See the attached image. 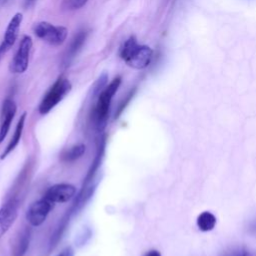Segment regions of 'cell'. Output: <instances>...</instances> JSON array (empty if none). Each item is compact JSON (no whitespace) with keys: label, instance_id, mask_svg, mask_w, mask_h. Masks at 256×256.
I'll return each instance as SVG.
<instances>
[{"label":"cell","instance_id":"23","mask_svg":"<svg viewBox=\"0 0 256 256\" xmlns=\"http://www.w3.org/2000/svg\"><path fill=\"white\" fill-rule=\"evenodd\" d=\"M253 228H254V230H255V231H256V224H255V226H254V227H253Z\"/></svg>","mask_w":256,"mask_h":256},{"label":"cell","instance_id":"21","mask_svg":"<svg viewBox=\"0 0 256 256\" xmlns=\"http://www.w3.org/2000/svg\"><path fill=\"white\" fill-rule=\"evenodd\" d=\"M144 256H161V253L157 250H150L147 253H145Z\"/></svg>","mask_w":256,"mask_h":256},{"label":"cell","instance_id":"1","mask_svg":"<svg viewBox=\"0 0 256 256\" xmlns=\"http://www.w3.org/2000/svg\"><path fill=\"white\" fill-rule=\"evenodd\" d=\"M119 56L129 67L142 70L150 65L153 50L147 45H139L137 38L132 35L121 45Z\"/></svg>","mask_w":256,"mask_h":256},{"label":"cell","instance_id":"20","mask_svg":"<svg viewBox=\"0 0 256 256\" xmlns=\"http://www.w3.org/2000/svg\"><path fill=\"white\" fill-rule=\"evenodd\" d=\"M58 256H74V250L71 247H67Z\"/></svg>","mask_w":256,"mask_h":256},{"label":"cell","instance_id":"13","mask_svg":"<svg viewBox=\"0 0 256 256\" xmlns=\"http://www.w3.org/2000/svg\"><path fill=\"white\" fill-rule=\"evenodd\" d=\"M30 244V231L24 230L17 238L14 248L13 256H24L29 249Z\"/></svg>","mask_w":256,"mask_h":256},{"label":"cell","instance_id":"22","mask_svg":"<svg viewBox=\"0 0 256 256\" xmlns=\"http://www.w3.org/2000/svg\"><path fill=\"white\" fill-rule=\"evenodd\" d=\"M35 2H36V0H25V1H24V7H25L26 9H28V8H30L31 6H33Z\"/></svg>","mask_w":256,"mask_h":256},{"label":"cell","instance_id":"7","mask_svg":"<svg viewBox=\"0 0 256 256\" xmlns=\"http://www.w3.org/2000/svg\"><path fill=\"white\" fill-rule=\"evenodd\" d=\"M22 22H23V14L20 12L16 13L10 20V22L6 28L3 40L0 43V63L3 60V58L5 57V55L14 46V44L18 38L19 30H20Z\"/></svg>","mask_w":256,"mask_h":256},{"label":"cell","instance_id":"19","mask_svg":"<svg viewBox=\"0 0 256 256\" xmlns=\"http://www.w3.org/2000/svg\"><path fill=\"white\" fill-rule=\"evenodd\" d=\"M223 256H250V253L248 250L241 247V248L232 249L231 251L225 253Z\"/></svg>","mask_w":256,"mask_h":256},{"label":"cell","instance_id":"5","mask_svg":"<svg viewBox=\"0 0 256 256\" xmlns=\"http://www.w3.org/2000/svg\"><path fill=\"white\" fill-rule=\"evenodd\" d=\"M33 48L31 36L24 35L20 41L17 52L11 60L9 70L13 74H23L27 71L30 62V55Z\"/></svg>","mask_w":256,"mask_h":256},{"label":"cell","instance_id":"4","mask_svg":"<svg viewBox=\"0 0 256 256\" xmlns=\"http://www.w3.org/2000/svg\"><path fill=\"white\" fill-rule=\"evenodd\" d=\"M34 34L45 43L59 47L64 44L68 36V29L64 26H55L49 22L41 21L33 26Z\"/></svg>","mask_w":256,"mask_h":256},{"label":"cell","instance_id":"18","mask_svg":"<svg viewBox=\"0 0 256 256\" xmlns=\"http://www.w3.org/2000/svg\"><path fill=\"white\" fill-rule=\"evenodd\" d=\"M137 89L136 88H133L131 91H129V93L127 94V96L123 99V101L120 103V105L118 106V109L116 111V114H115V119L119 118L120 115L123 113V111L125 110V108L128 106V104L130 103V101L132 100V98L134 97L135 93H136Z\"/></svg>","mask_w":256,"mask_h":256},{"label":"cell","instance_id":"16","mask_svg":"<svg viewBox=\"0 0 256 256\" xmlns=\"http://www.w3.org/2000/svg\"><path fill=\"white\" fill-rule=\"evenodd\" d=\"M108 79H109L108 73L103 72L100 75V77L96 80V82L94 83V85L92 87V96L93 97H97L104 90V88L107 86Z\"/></svg>","mask_w":256,"mask_h":256},{"label":"cell","instance_id":"12","mask_svg":"<svg viewBox=\"0 0 256 256\" xmlns=\"http://www.w3.org/2000/svg\"><path fill=\"white\" fill-rule=\"evenodd\" d=\"M26 118H27V113L24 112L21 116H20V119L17 123V126H16V129H15V132L13 134V137L11 138L9 144L7 145L6 149L4 150V152L2 153L0 159L1 160H4L9 154H11L15 148L18 146V144L20 143V140L22 138V134H23V130H24V127H25V122H26Z\"/></svg>","mask_w":256,"mask_h":256},{"label":"cell","instance_id":"3","mask_svg":"<svg viewBox=\"0 0 256 256\" xmlns=\"http://www.w3.org/2000/svg\"><path fill=\"white\" fill-rule=\"evenodd\" d=\"M72 90V84L64 76H60L54 84L47 91L42 101L39 104V113L41 115H47L53 110Z\"/></svg>","mask_w":256,"mask_h":256},{"label":"cell","instance_id":"10","mask_svg":"<svg viewBox=\"0 0 256 256\" xmlns=\"http://www.w3.org/2000/svg\"><path fill=\"white\" fill-rule=\"evenodd\" d=\"M19 203L11 199L0 209V239L8 232L17 219Z\"/></svg>","mask_w":256,"mask_h":256},{"label":"cell","instance_id":"14","mask_svg":"<svg viewBox=\"0 0 256 256\" xmlns=\"http://www.w3.org/2000/svg\"><path fill=\"white\" fill-rule=\"evenodd\" d=\"M86 152V146L84 144H77L69 149L65 150L61 155V160L66 163L74 162L80 159Z\"/></svg>","mask_w":256,"mask_h":256},{"label":"cell","instance_id":"11","mask_svg":"<svg viewBox=\"0 0 256 256\" xmlns=\"http://www.w3.org/2000/svg\"><path fill=\"white\" fill-rule=\"evenodd\" d=\"M17 112V105L13 99H6L2 106L0 120V144L5 140L10 130L12 121Z\"/></svg>","mask_w":256,"mask_h":256},{"label":"cell","instance_id":"2","mask_svg":"<svg viewBox=\"0 0 256 256\" xmlns=\"http://www.w3.org/2000/svg\"><path fill=\"white\" fill-rule=\"evenodd\" d=\"M121 83L122 78L120 76H117L97 96L96 103L92 109V121L95 128L100 132L103 131L107 126L111 102L116 92L118 91Z\"/></svg>","mask_w":256,"mask_h":256},{"label":"cell","instance_id":"9","mask_svg":"<svg viewBox=\"0 0 256 256\" xmlns=\"http://www.w3.org/2000/svg\"><path fill=\"white\" fill-rule=\"evenodd\" d=\"M76 194V187L69 183H60L51 186L44 194V197L52 203L69 202Z\"/></svg>","mask_w":256,"mask_h":256},{"label":"cell","instance_id":"15","mask_svg":"<svg viewBox=\"0 0 256 256\" xmlns=\"http://www.w3.org/2000/svg\"><path fill=\"white\" fill-rule=\"evenodd\" d=\"M216 217L210 213V212H203L198 216L197 219V225L199 227V229L203 232H208L214 229L215 225H216Z\"/></svg>","mask_w":256,"mask_h":256},{"label":"cell","instance_id":"6","mask_svg":"<svg viewBox=\"0 0 256 256\" xmlns=\"http://www.w3.org/2000/svg\"><path fill=\"white\" fill-rule=\"evenodd\" d=\"M53 207L54 203L43 196V198L34 202L27 210L26 219L28 223L33 227L41 226L46 221Z\"/></svg>","mask_w":256,"mask_h":256},{"label":"cell","instance_id":"17","mask_svg":"<svg viewBox=\"0 0 256 256\" xmlns=\"http://www.w3.org/2000/svg\"><path fill=\"white\" fill-rule=\"evenodd\" d=\"M89 0H62L61 9L64 11H75L83 8Z\"/></svg>","mask_w":256,"mask_h":256},{"label":"cell","instance_id":"8","mask_svg":"<svg viewBox=\"0 0 256 256\" xmlns=\"http://www.w3.org/2000/svg\"><path fill=\"white\" fill-rule=\"evenodd\" d=\"M90 30L83 28L80 29L72 38L68 48L66 49V51L63 54L62 57V67L63 68H67L69 67V65L74 61V59L76 58V56L78 55V53L81 51L82 47L84 46L88 36H89Z\"/></svg>","mask_w":256,"mask_h":256}]
</instances>
